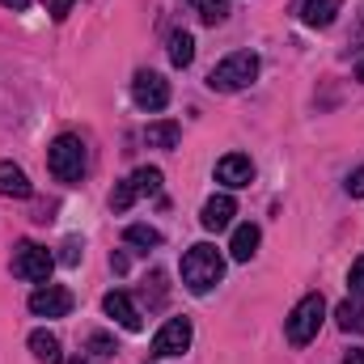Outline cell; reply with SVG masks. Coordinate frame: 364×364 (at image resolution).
<instances>
[{"instance_id": "cell-30", "label": "cell", "mask_w": 364, "mask_h": 364, "mask_svg": "<svg viewBox=\"0 0 364 364\" xmlns=\"http://www.w3.org/2000/svg\"><path fill=\"white\" fill-rule=\"evenodd\" d=\"M356 81H364V51L356 55Z\"/></svg>"}, {"instance_id": "cell-26", "label": "cell", "mask_w": 364, "mask_h": 364, "mask_svg": "<svg viewBox=\"0 0 364 364\" xmlns=\"http://www.w3.org/2000/svg\"><path fill=\"white\" fill-rule=\"evenodd\" d=\"M343 186H348V195H352V199H364V166L356 170V174H348Z\"/></svg>"}, {"instance_id": "cell-27", "label": "cell", "mask_w": 364, "mask_h": 364, "mask_svg": "<svg viewBox=\"0 0 364 364\" xmlns=\"http://www.w3.org/2000/svg\"><path fill=\"white\" fill-rule=\"evenodd\" d=\"M77 259H81V242H77V237H68V242H64V255H60V263H68V267H73Z\"/></svg>"}, {"instance_id": "cell-25", "label": "cell", "mask_w": 364, "mask_h": 364, "mask_svg": "<svg viewBox=\"0 0 364 364\" xmlns=\"http://www.w3.org/2000/svg\"><path fill=\"white\" fill-rule=\"evenodd\" d=\"M43 4H47V13H51L55 21H64V17L73 13V4H77V0H43Z\"/></svg>"}, {"instance_id": "cell-16", "label": "cell", "mask_w": 364, "mask_h": 364, "mask_svg": "<svg viewBox=\"0 0 364 364\" xmlns=\"http://www.w3.org/2000/svg\"><path fill=\"white\" fill-rule=\"evenodd\" d=\"M144 140H149V149H174L182 140V127L174 119H166V123H149L144 127Z\"/></svg>"}, {"instance_id": "cell-29", "label": "cell", "mask_w": 364, "mask_h": 364, "mask_svg": "<svg viewBox=\"0 0 364 364\" xmlns=\"http://www.w3.org/2000/svg\"><path fill=\"white\" fill-rule=\"evenodd\" d=\"M0 4H4V9H17V13H21V9H30V0H0Z\"/></svg>"}, {"instance_id": "cell-28", "label": "cell", "mask_w": 364, "mask_h": 364, "mask_svg": "<svg viewBox=\"0 0 364 364\" xmlns=\"http://www.w3.org/2000/svg\"><path fill=\"white\" fill-rule=\"evenodd\" d=\"M343 364H364V352H360V348H352V352L343 356Z\"/></svg>"}, {"instance_id": "cell-15", "label": "cell", "mask_w": 364, "mask_h": 364, "mask_svg": "<svg viewBox=\"0 0 364 364\" xmlns=\"http://www.w3.org/2000/svg\"><path fill=\"white\" fill-rule=\"evenodd\" d=\"M30 352L38 364H64V352H60V339L51 331H34L30 335Z\"/></svg>"}, {"instance_id": "cell-11", "label": "cell", "mask_w": 364, "mask_h": 364, "mask_svg": "<svg viewBox=\"0 0 364 364\" xmlns=\"http://www.w3.org/2000/svg\"><path fill=\"white\" fill-rule=\"evenodd\" d=\"M102 309H106V314H110V318H114L123 331H140V326H144L140 309H136V305H132V296H127V292H119V288L102 296Z\"/></svg>"}, {"instance_id": "cell-3", "label": "cell", "mask_w": 364, "mask_h": 364, "mask_svg": "<svg viewBox=\"0 0 364 364\" xmlns=\"http://www.w3.org/2000/svg\"><path fill=\"white\" fill-rule=\"evenodd\" d=\"M322 318H326V301H322V292H309V296H301V301L292 305L288 322H284V335H288V343H292V348H305V343L318 335Z\"/></svg>"}, {"instance_id": "cell-12", "label": "cell", "mask_w": 364, "mask_h": 364, "mask_svg": "<svg viewBox=\"0 0 364 364\" xmlns=\"http://www.w3.org/2000/svg\"><path fill=\"white\" fill-rule=\"evenodd\" d=\"M259 242H263L259 225H237V229H233V242H229V255H233L237 263H250V259L259 255Z\"/></svg>"}, {"instance_id": "cell-18", "label": "cell", "mask_w": 364, "mask_h": 364, "mask_svg": "<svg viewBox=\"0 0 364 364\" xmlns=\"http://www.w3.org/2000/svg\"><path fill=\"white\" fill-rule=\"evenodd\" d=\"M170 60H174V68H186L191 60H195V38L178 30V34H170Z\"/></svg>"}, {"instance_id": "cell-21", "label": "cell", "mask_w": 364, "mask_h": 364, "mask_svg": "<svg viewBox=\"0 0 364 364\" xmlns=\"http://www.w3.org/2000/svg\"><path fill=\"white\" fill-rule=\"evenodd\" d=\"M132 182H136V195H161V170H157V166L136 170V174H132Z\"/></svg>"}, {"instance_id": "cell-2", "label": "cell", "mask_w": 364, "mask_h": 364, "mask_svg": "<svg viewBox=\"0 0 364 364\" xmlns=\"http://www.w3.org/2000/svg\"><path fill=\"white\" fill-rule=\"evenodd\" d=\"M255 81H259V55L255 51H233L208 73V90L216 93H237L246 85H255Z\"/></svg>"}, {"instance_id": "cell-14", "label": "cell", "mask_w": 364, "mask_h": 364, "mask_svg": "<svg viewBox=\"0 0 364 364\" xmlns=\"http://www.w3.org/2000/svg\"><path fill=\"white\" fill-rule=\"evenodd\" d=\"M339 9H343V0H301V21L314 26V30H322V26L335 21Z\"/></svg>"}, {"instance_id": "cell-31", "label": "cell", "mask_w": 364, "mask_h": 364, "mask_svg": "<svg viewBox=\"0 0 364 364\" xmlns=\"http://www.w3.org/2000/svg\"><path fill=\"white\" fill-rule=\"evenodd\" d=\"M68 364H97V360H90V356H77V360H68Z\"/></svg>"}, {"instance_id": "cell-13", "label": "cell", "mask_w": 364, "mask_h": 364, "mask_svg": "<svg viewBox=\"0 0 364 364\" xmlns=\"http://www.w3.org/2000/svg\"><path fill=\"white\" fill-rule=\"evenodd\" d=\"M30 178H26V170L21 166H13V161H0V195L4 199H30Z\"/></svg>"}, {"instance_id": "cell-19", "label": "cell", "mask_w": 364, "mask_h": 364, "mask_svg": "<svg viewBox=\"0 0 364 364\" xmlns=\"http://www.w3.org/2000/svg\"><path fill=\"white\" fill-rule=\"evenodd\" d=\"M123 237H127V246H140V250H153V246H161V242H166L153 225H127V233H123Z\"/></svg>"}, {"instance_id": "cell-1", "label": "cell", "mask_w": 364, "mask_h": 364, "mask_svg": "<svg viewBox=\"0 0 364 364\" xmlns=\"http://www.w3.org/2000/svg\"><path fill=\"white\" fill-rule=\"evenodd\" d=\"M220 279H225V259H220L216 246L199 242V246H191V250L182 255V284H186V292L203 296V292H212Z\"/></svg>"}, {"instance_id": "cell-22", "label": "cell", "mask_w": 364, "mask_h": 364, "mask_svg": "<svg viewBox=\"0 0 364 364\" xmlns=\"http://www.w3.org/2000/svg\"><path fill=\"white\" fill-rule=\"evenodd\" d=\"M136 199H140V195H136V182L127 178V182H119V186H114V195H110V208H114V212H127Z\"/></svg>"}, {"instance_id": "cell-7", "label": "cell", "mask_w": 364, "mask_h": 364, "mask_svg": "<svg viewBox=\"0 0 364 364\" xmlns=\"http://www.w3.org/2000/svg\"><path fill=\"white\" fill-rule=\"evenodd\" d=\"M191 318H170L157 335H153V356L157 360H170V356H182L191 348Z\"/></svg>"}, {"instance_id": "cell-10", "label": "cell", "mask_w": 364, "mask_h": 364, "mask_svg": "<svg viewBox=\"0 0 364 364\" xmlns=\"http://www.w3.org/2000/svg\"><path fill=\"white\" fill-rule=\"evenodd\" d=\"M216 182H225V186H250V182H255V161H250L246 153L220 157V161H216Z\"/></svg>"}, {"instance_id": "cell-9", "label": "cell", "mask_w": 364, "mask_h": 364, "mask_svg": "<svg viewBox=\"0 0 364 364\" xmlns=\"http://www.w3.org/2000/svg\"><path fill=\"white\" fill-rule=\"evenodd\" d=\"M233 216H237V199H233V195H212V199L203 203V212H199V225H203L208 233H220V229L233 225Z\"/></svg>"}, {"instance_id": "cell-4", "label": "cell", "mask_w": 364, "mask_h": 364, "mask_svg": "<svg viewBox=\"0 0 364 364\" xmlns=\"http://www.w3.org/2000/svg\"><path fill=\"white\" fill-rule=\"evenodd\" d=\"M47 170L60 182H81V174H85V144H81V136H60L51 144V153H47Z\"/></svg>"}, {"instance_id": "cell-5", "label": "cell", "mask_w": 364, "mask_h": 364, "mask_svg": "<svg viewBox=\"0 0 364 364\" xmlns=\"http://www.w3.org/2000/svg\"><path fill=\"white\" fill-rule=\"evenodd\" d=\"M55 272V255L38 242H17L13 246V275L17 279H30V284H47Z\"/></svg>"}, {"instance_id": "cell-23", "label": "cell", "mask_w": 364, "mask_h": 364, "mask_svg": "<svg viewBox=\"0 0 364 364\" xmlns=\"http://www.w3.org/2000/svg\"><path fill=\"white\" fill-rule=\"evenodd\" d=\"M348 288H352L356 301H364V255L352 263V272H348Z\"/></svg>"}, {"instance_id": "cell-6", "label": "cell", "mask_w": 364, "mask_h": 364, "mask_svg": "<svg viewBox=\"0 0 364 364\" xmlns=\"http://www.w3.org/2000/svg\"><path fill=\"white\" fill-rule=\"evenodd\" d=\"M132 102H136L140 110H149V114L166 110V106H170V81H166L161 73L140 68V73H136V81H132Z\"/></svg>"}, {"instance_id": "cell-24", "label": "cell", "mask_w": 364, "mask_h": 364, "mask_svg": "<svg viewBox=\"0 0 364 364\" xmlns=\"http://www.w3.org/2000/svg\"><path fill=\"white\" fill-rule=\"evenodd\" d=\"M90 352L102 360V356H114L119 348H114V339H110V335H90Z\"/></svg>"}, {"instance_id": "cell-20", "label": "cell", "mask_w": 364, "mask_h": 364, "mask_svg": "<svg viewBox=\"0 0 364 364\" xmlns=\"http://www.w3.org/2000/svg\"><path fill=\"white\" fill-rule=\"evenodd\" d=\"M195 9H199V21L203 26H220L229 17V0H195Z\"/></svg>"}, {"instance_id": "cell-17", "label": "cell", "mask_w": 364, "mask_h": 364, "mask_svg": "<svg viewBox=\"0 0 364 364\" xmlns=\"http://www.w3.org/2000/svg\"><path fill=\"white\" fill-rule=\"evenodd\" d=\"M335 322H339V331H348V335H364V305L360 301H343V305L335 309Z\"/></svg>"}, {"instance_id": "cell-8", "label": "cell", "mask_w": 364, "mask_h": 364, "mask_svg": "<svg viewBox=\"0 0 364 364\" xmlns=\"http://www.w3.org/2000/svg\"><path fill=\"white\" fill-rule=\"evenodd\" d=\"M68 309H73V292L60 288V284H43V288L30 292V314L34 318H68Z\"/></svg>"}]
</instances>
